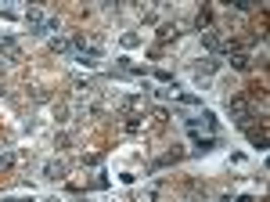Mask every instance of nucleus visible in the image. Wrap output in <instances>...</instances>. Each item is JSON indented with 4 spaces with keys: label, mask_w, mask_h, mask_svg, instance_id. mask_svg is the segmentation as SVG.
Listing matches in <instances>:
<instances>
[{
    "label": "nucleus",
    "mask_w": 270,
    "mask_h": 202,
    "mask_svg": "<svg viewBox=\"0 0 270 202\" xmlns=\"http://www.w3.org/2000/svg\"><path fill=\"white\" fill-rule=\"evenodd\" d=\"M227 112H230V119H234L242 130L252 127V105H249L245 94H230V98H227Z\"/></svg>",
    "instance_id": "f257e3e1"
},
{
    "label": "nucleus",
    "mask_w": 270,
    "mask_h": 202,
    "mask_svg": "<svg viewBox=\"0 0 270 202\" xmlns=\"http://www.w3.org/2000/svg\"><path fill=\"white\" fill-rule=\"evenodd\" d=\"M184 123H187V130H191V134L206 130L209 137H216V130H220V127H216V116H213V112H206V108H202L198 116H184Z\"/></svg>",
    "instance_id": "f03ea898"
},
{
    "label": "nucleus",
    "mask_w": 270,
    "mask_h": 202,
    "mask_svg": "<svg viewBox=\"0 0 270 202\" xmlns=\"http://www.w3.org/2000/svg\"><path fill=\"white\" fill-rule=\"evenodd\" d=\"M220 69V62L209 54V58H198V62H191V72H195V76H213Z\"/></svg>",
    "instance_id": "7ed1b4c3"
},
{
    "label": "nucleus",
    "mask_w": 270,
    "mask_h": 202,
    "mask_svg": "<svg viewBox=\"0 0 270 202\" xmlns=\"http://www.w3.org/2000/svg\"><path fill=\"white\" fill-rule=\"evenodd\" d=\"M97 62H101V47H87V51L76 54V65H83V69H94Z\"/></svg>",
    "instance_id": "20e7f679"
},
{
    "label": "nucleus",
    "mask_w": 270,
    "mask_h": 202,
    "mask_svg": "<svg viewBox=\"0 0 270 202\" xmlns=\"http://www.w3.org/2000/svg\"><path fill=\"white\" fill-rule=\"evenodd\" d=\"M25 22H29L32 33H40V36H44V22H47V18H44L40 8H25Z\"/></svg>",
    "instance_id": "39448f33"
},
{
    "label": "nucleus",
    "mask_w": 270,
    "mask_h": 202,
    "mask_svg": "<svg viewBox=\"0 0 270 202\" xmlns=\"http://www.w3.org/2000/svg\"><path fill=\"white\" fill-rule=\"evenodd\" d=\"M227 58H230V69H234V72H249V69H252V58H249L245 51H230Z\"/></svg>",
    "instance_id": "423d86ee"
},
{
    "label": "nucleus",
    "mask_w": 270,
    "mask_h": 202,
    "mask_svg": "<svg viewBox=\"0 0 270 202\" xmlns=\"http://www.w3.org/2000/svg\"><path fill=\"white\" fill-rule=\"evenodd\" d=\"M69 170H65V163H58V159H47V163H44V177L47 181H61Z\"/></svg>",
    "instance_id": "0eeeda50"
},
{
    "label": "nucleus",
    "mask_w": 270,
    "mask_h": 202,
    "mask_svg": "<svg viewBox=\"0 0 270 202\" xmlns=\"http://www.w3.org/2000/svg\"><path fill=\"white\" fill-rule=\"evenodd\" d=\"M202 44H206L213 54H216V51H223V40H220V33H216V29H206V33H202Z\"/></svg>",
    "instance_id": "6e6552de"
},
{
    "label": "nucleus",
    "mask_w": 270,
    "mask_h": 202,
    "mask_svg": "<svg viewBox=\"0 0 270 202\" xmlns=\"http://www.w3.org/2000/svg\"><path fill=\"white\" fill-rule=\"evenodd\" d=\"M177 36H180L177 22H162V25H159V44H170V40H177Z\"/></svg>",
    "instance_id": "1a4fd4ad"
},
{
    "label": "nucleus",
    "mask_w": 270,
    "mask_h": 202,
    "mask_svg": "<svg viewBox=\"0 0 270 202\" xmlns=\"http://www.w3.org/2000/svg\"><path fill=\"white\" fill-rule=\"evenodd\" d=\"M245 134H249V141H252L256 148H266V130H263V127H245Z\"/></svg>",
    "instance_id": "9d476101"
},
{
    "label": "nucleus",
    "mask_w": 270,
    "mask_h": 202,
    "mask_svg": "<svg viewBox=\"0 0 270 202\" xmlns=\"http://www.w3.org/2000/svg\"><path fill=\"white\" fill-rule=\"evenodd\" d=\"M51 51H54V54H69V51H72V40H65V36H51Z\"/></svg>",
    "instance_id": "9b49d317"
},
{
    "label": "nucleus",
    "mask_w": 270,
    "mask_h": 202,
    "mask_svg": "<svg viewBox=\"0 0 270 202\" xmlns=\"http://www.w3.org/2000/svg\"><path fill=\"white\" fill-rule=\"evenodd\" d=\"M123 127H126V134H137V130L144 127V116H141V112H130V116H126V123H123Z\"/></svg>",
    "instance_id": "f8f14e48"
},
{
    "label": "nucleus",
    "mask_w": 270,
    "mask_h": 202,
    "mask_svg": "<svg viewBox=\"0 0 270 202\" xmlns=\"http://www.w3.org/2000/svg\"><path fill=\"white\" fill-rule=\"evenodd\" d=\"M213 145H216V137H209V134H206V137H202V134L195 137V152H202V155H206V152H209Z\"/></svg>",
    "instance_id": "ddd939ff"
},
{
    "label": "nucleus",
    "mask_w": 270,
    "mask_h": 202,
    "mask_svg": "<svg viewBox=\"0 0 270 202\" xmlns=\"http://www.w3.org/2000/svg\"><path fill=\"white\" fill-rule=\"evenodd\" d=\"M195 25H198V29L206 33V29L213 25V11H198V18H195Z\"/></svg>",
    "instance_id": "4468645a"
},
{
    "label": "nucleus",
    "mask_w": 270,
    "mask_h": 202,
    "mask_svg": "<svg viewBox=\"0 0 270 202\" xmlns=\"http://www.w3.org/2000/svg\"><path fill=\"white\" fill-rule=\"evenodd\" d=\"M15 163H18V152H8V148L0 152V166H15Z\"/></svg>",
    "instance_id": "2eb2a0df"
},
{
    "label": "nucleus",
    "mask_w": 270,
    "mask_h": 202,
    "mask_svg": "<svg viewBox=\"0 0 270 202\" xmlns=\"http://www.w3.org/2000/svg\"><path fill=\"white\" fill-rule=\"evenodd\" d=\"M173 98H177L180 105H202V98H198V94H173Z\"/></svg>",
    "instance_id": "dca6fc26"
},
{
    "label": "nucleus",
    "mask_w": 270,
    "mask_h": 202,
    "mask_svg": "<svg viewBox=\"0 0 270 202\" xmlns=\"http://www.w3.org/2000/svg\"><path fill=\"white\" fill-rule=\"evenodd\" d=\"M137 202H159V191H155V188H148V191L137 195Z\"/></svg>",
    "instance_id": "f3484780"
},
{
    "label": "nucleus",
    "mask_w": 270,
    "mask_h": 202,
    "mask_svg": "<svg viewBox=\"0 0 270 202\" xmlns=\"http://www.w3.org/2000/svg\"><path fill=\"white\" fill-rule=\"evenodd\" d=\"M137 44H141L137 33H126V36H123V47H137Z\"/></svg>",
    "instance_id": "a211bd4d"
}]
</instances>
